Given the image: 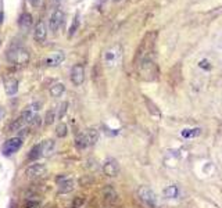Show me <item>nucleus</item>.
I'll return each instance as SVG.
<instances>
[{
  "label": "nucleus",
  "mask_w": 222,
  "mask_h": 208,
  "mask_svg": "<svg viewBox=\"0 0 222 208\" xmlns=\"http://www.w3.org/2000/svg\"><path fill=\"white\" fill-rule=\"evenodd\" d=\"M201 133V129L200 128H193V129H185L182 130V136L185 139H192V137H196Z\"/></svg>",
  "instance_id": "obj_23"
},
{
  "label": "nucleus",
  "mask_w": 222,
  "mask_h": 208,
  "mask_svg": "<svg viewBox=\"0 0 222 208\" xmlns=\"http://www.w3.org/2000/svg\"><path fill=\"white\" fill-rule=\"evenodd\" d=\"M1 20H3V14L0 13V22H1Z\"/></svg>",
  "instance_id": "obj_34"
},
{
  "label": "nucleus",
  "mask_w": 222,
  "mask_h": 208,
  "mask_svg": "<svg viewBox=\"0 0 222 208\" xmlns=\"http://www.w3.org/2000/svg\"><path fill=\"white\" fill-rule=\"evenodd\" d=\"M115 1H118V0H115Z\"/></svg>",
  "instance_id": "obj_35"
},
{
  "label": "nucleus",
  "mask_w": 222,
  "mask_h": 208,
  "mask_svg": "<svg viewBox=\"0 0 222 208\" xmlns=\"http://www.w3.org/2000/svg\"><path fill=\"white\" fill-rule=\"evenodd\" d=\"M46 165L43 164H39V162H35V164H31L28 168L25 169V175L28 179H38L40 176H43L46 174Z\"/></svg>",
  "instance_id": "obj_6"
},
{
  "label": "nucleus",
  "mask_w": 222,
  "mask_h": 208,
  "mask_svg": "<svg viewBox=\"0 0 222 208\" xmlns=\"http://www.w3.org/2000/svg\"><path fill=\"white\" fill-rule=\"evenodd\" d=\"M179 194H181V190H179L178 184H171L164 189V197H166V199H178Z\"/></svg>",
  "instance_id": "obj_15"
},
{
  "label": "nucleus",
  "mask_w": 222,
  "mask_h": 208,
  "mask_svg": "<svg viewBox=\"0 0 222 208\" xmlns=\"http://www.w3.org/2000/svg\"><path fill=\"white\" fill-rule=\"evenodd\" d=\"M137 197L147 207L156 208V205H157V196L153 192V189L149 186H140L137 189Z\"/></svg>",
  "instance_id": "obj_3"
},
{
  "label": "nucleus",
  "mask_w": 222,
  "mask_h": 208,
  "mask_svg": "<svg viewBox=\"0 0 222 208\" xmlns=\"http://www.w3.org/2000/svg\"><path fill=\"white\" fill-rule=\"evenodd\" d=\"M85 135H86V140H87L89 146H95L97 143V140H99V130L97 129H95V128L87 129L86 132H85Z\"/></svg>",
  "instance_id": "obj_16"
},
{
  "label": "nucleus",
  "mask_w": 222,
  "mask_h": 208,
  "mask_svg": "<svg viewBox=\"0 0 222 208\" xmlns=\"http://www.w3.org/2000/svg\"><path fill=\"white\" fill-rule=\"evenodd\" d=\"M198 67H200L201 70H206V71H210V70H211V64H210L208 60H201V61L198 63Z\"/></svg>",
  "instance_id": "obj_30"
},
{
  "label": "nucleus",
  "mask_w": 222,
  "mask_h": 208,
  "mask_svg": "<svg viewBox=\"0 0 222 208\" xmlns=\"http://www.w3.org/2000/svg\"><path fill=\"white\" fill-rule=\"evenodd\" d=\"M154 38L156 33H149L144 36V39L142 40V45L139 46L135 56V65H139L143 63V60H146L147 57H150V54L153 53V46H154Z\"/></svg>",
  "instance_id": "obj_1"
},
{
  "label": "nucleus",
  "mask_w": 222,
  "mask_h": 208,
  "mask_svg": "<svg viewBox=\"0 0 222 208\" xmlns=\"http://www.w3.org/2000/svg\"><path fill=\"white\" fill-rule=\"evenodd\" d=\"M67 135H68V126H67L65 124H63V122L58 124L57 128H56V136L63 139V137H65Z\"/></svg>",
  "instance_id": "obj_24"
},
{
  "label": "nucleus",
  "mask_w": 222,
  "mask_h": 208,
  "mask_svg": "<svg viewBox=\"0 0 222 208\" xmlns=\"http://www.w3.org/2000/svg\"><path fill=\"white\" fill-rule=\"evenodd\" d=\"M40 203L38 200H28L26 203H25V208H39Z\"/></svg>",
  "instance_id": "obj_29"
},
{
  "label": "nucleus",
  "mask_w": 222,
  "mask_h": 208,
  "mask_svg": "<svg viewBox=\"0 0 222 208\" xmlns=\"http://www.w3.org/2000/svg\"><path fill=\"white\" fill-rule=\"evenodd\" d=\"M85 80V68L82 64H75L71 70V82L75 86H81Z\"/></svg>",
  "instance_id": "obj_7"
},
{
  "label": "nucleus",
  "mask_w": 222,
  "mask_h": 208,
  "mask_svg": "<svg viewBox=\"0 0 222 208\" xmlns=\"http://www.w3.org/2000/svg\"><path fill=\"white\" fill-rule=\"evenodd\" d=\"M103 172L104 175L110 176V178H114L119 174V164L117 160L114 158H107L103 164Z\"/></svg>",
  "instance_id": "obj_8"
},
{
  "label": "nucleus",
  "mask_w": 222,
  "mask_h": 208,
  "mask_svg": "<svg viewBox=\"0 0 222 208\" xmlns=\"http://www.w3.org/2000/svg\"><path fill=\"white\" fill-rule=\"evenodd\" d=\"M40 147H42V157H50L56 149V142L49 139V140H43L40 142Z\"/></svg>",
  "instance_id": "obj_13"
},
{
  "label": "nucleus",
  "mask_w": 222,
  "mask_h": 208,
  "mask_svg": "<svg viewBox=\"0 0 222 208\" xmlns=\"http://www.w3.org/2000/svg\"><path fill=\"white\" fill-rule=\"evenodd\" d=\"M3 114H4V112H3V110L0 108V120H1V117H3Z\"/></svg>",
  "instance_id": "obj_33"
},
{
  "label": "nucleus",
  "mask_w": 222,
  "mask_h": 208,
  "mask_svg": "<svg viewBox=\"0 0 222 208\" xmlns=\"http://www.w3.org/2000/svg\"><path fill=\"white\" fill-rule=\"evenodd\" d=\"M64 90H65V86L63 83L57 82V83L50 86V95H51V97H60L64 93Z\"/></svg>",
  "instance_id": "obj_19"
},
{
  "label": "nucleus",
  "mask_w": 222,
  "mask_h": 208,
  "mask_svg": "<svg viewBox=\"0 0 222 208\" xmlns=\"http://www.w3.org/2000/svg\"><path fill=\"white\" fill-rule=\"evenodd\" d=\"M64 60H65V54H64L63 51H54L53 54H50L45 60V64L47 65V67H57V65L61 64Z\"/></svg>",
  "instance_id": "obj_11"
},
{
  "label": "nucleus",
  "mask_w": 222,
  "mask_h": 208,
  "mask_svg": "<svg viewBox=\"0 0 222 208\" xmlns=\"http://www.w3.org/2000/svg\"><path fill=\"white\" fill-rule=\"evenodd\" d=\"M75 146H76L78 150H83V149H86L87 146H89L85 133H78L76 135V137H75Z\"/></svg>",
  "instance_id": "obj_20"
},
{
  "label": "nucleus",
  "mask_w": 222,
  "mask_h": 208,
  "mask_svg": "<svg viewBox=\"0 0 222 208\" xmlns=\"http://www.w3.org/2000/svg\"><path fill=\"white\" fill-rule=\"evenodd\" d=\"M4 92L7 96H14L18 92V80L16 78H6L4 79Z\"/></svg>",
  "instance_id": "obj_12"
},
{
  "label": "nucleus",
  "mask_w": 222,
  "mask_h": 208,
  "mask_svg": "<svg viewBox=\"0 0 222 208\" xmlns=\"http://www.w3.org/2000/svg\"><path fill=\"white\" fill-rule=\"evenodd\" d=\"M78 26H79V17L78 16H75V18H74V21H72V25H71V28H70V36H72L74 33L76 32V29H78Z\"/></svg>",
  "instance_id": "obj_27"
},
{
  "label": "nucleus",
  "mask_w": 222,
  "mask_h": 208,
  "mask_svg": "<svg viewBox=\"0 0 222 208\" xmlns=\"http://www.w3.org/2000/svg\"><path fill=\"white\" fill-rule=\"evenodd\" d=\"M56 118H57V111H56L54 108H50V110H47V112H46V115H45V125H53L54 124Z\"/></svg>",
  "instance_id": "obj_22"
},
{
  "label": "nucleus",
  "mask_w": 222,
  "mask_h": 208,
  "mask_svg": "<svg viewBox=\"0 0 222 208\" xmlns=\"http://www.w3.org/2000/svg\"><path fill=\"white\" fill-rule=\"evenodd\" d=\"M67 111H68V103L67 101H64V103L60 104V107H58V111H57V118L58 120H63L64 115L67 114Z\"/></svg>",
  "instance_id": "obj_25"
},
{
  "label": "nucleus",
  "mask_w": 222,
  "mask_h": 208,
  "mask_svg": "<svg viewBox=\"0 0 222 208\" xmlns=\"http://www.w3.org/2000/svg\"><path fill=\"white\" fill-rule=\"evenodd\" d=\"M104 60H106V63H107L108 65H111L114 61H115V53H114L112 50L107 51V53H106V56H104Z\"/></svg>",
  "instance_id": "obj_28"
},
{
  "label": "nucleus",
  "mask_w": 222,
  "mask_h": 208,
  "mask_svg": "<svg viewBox=\"0 0 222 208\" xmlns=\"http://www.w3.org/2000/svg\"><path fill=\"white\" fill-rule=\"evenodd\" d=\"M46 36H47V28H46V24L39 20L36 25H35V28H33V38L36 42H45L46 40Z\"/></svg>",
  "instance_id": "obj_10"
},
{
  "label": "nucleus",
  "mask_w": 222,
  "mask_h": 208,
  "mask_svg": "<svg viewBox=\"0 0 222 208\" xmlns=\"http://www.w3.org/2000/svg\"><path fill=\"white\" fill-rule=\"evenodd\" d=\"M74 187H75V182L72 180V179H65L64 182L61 183H58V193L60 194H67V193H71L74 190Z\"/></svg>",
  "instance_id": "obj_14"
},
{
  "label": "nucleus",
  "mask_w": 222,
  "mask_h": 208,
  "mask_svg": "<svg viewBox=\"0 0 222 208\" xmlns=\"http://www.w3.org/2000/svg\"><path fill=\"white\" fill-rule=\"evenodd\" d=\"M21 146H22V137H11L7 142H4V144L1 146V153H3V155L7 157V155H11V154L18 151L21 149Z\"/></svg>",
  "instance_id": "obj_5"
},
{
  "label": "nucleus",
  "mask_w": 222,
  "mask_h": 208,
  "mask_svg": "<svg viewBox=\"0 0 222 208\" xmlns=\"http://www.w3.org/2000/svg\"><path fill=\"white\" fill-rule=\"evenodd\" d=\"M7 61L11 64L16 65H24L29 61V51L22 46H13L11 49H8L7 54Z\"/></svg>",
  "instance_id": "obj_2"
},
{
  "label": "nucleus",
  "mask_w": 222,
  "mask_h": 208,
  "mask_svg": "<svg viewBox=\"0 0 222 208\" xmlns=\"http://www.w3.org/2000/svg\"><path fill=\"white\" fill-rule=\"evenodd\" d=\"M83 203H85V199H83V197H75V199L72 200L71 205L68 208H81L83 205Z\"/></svg>",
  "instance_id": "obj_26"
},
{
  "label": "nucleus",
  "mask_w": 222,
  "mask_h": 208,
  "mask_svg": "<svg viewBox=\"0 0 222 208\" xmlns=\"http://www.w3.org/2000/svg\"><path fill=\"white\" fill-rule=\"evenodd\" d=\"M32 25V16L29 13H24L22 16L20 17V26L22 29H28Z\"/></svg>",
  "instance_id": "obj_21"
},
{
  "label": "nucleus",
  "mask_w": 222,
  "mask_h": 208,
  "mask_svg": "<svg viewBox=\"0 0 222 208\" xmlns=\"http://www.w3.org/2000/svg\"><path fill=\"white\" fill-rule=\"evenodd\" d=\"M64 21V13L61 8H56L53 11V14L50 17V21H49V26H50V31L51 32H56L58 31V28L61 26Z\"/></svg>",
  "instance_id": "obj_9"
},
{
  "label": "nucleus",
  "mask_w": 222,
  "mask_h": 208,
  "mask_svg": "<svg viewBox=\"0 0 222 208\" xmlns=\"http://www.w3.org/2000/svg\"><path fill=\"white\" fill-rule=\"evenodd\" d=\"M40 157H42V147H40V143H38L29 150V153H28V158L31 161H36L38 158H40Z\"/></svg>",
  "instance_id": "obj_17"
},
{
  "label": "nucleus",
  "mask_w": 222,
  "mask_h": 208,
  "mask_svg": "<svg viewBox=\"0 0 222 208\" xmlns=\"http://www.w3.org/2000/svg\"><path fill=\"white\" fill-rule=\"evenodd\" d=\"M144 103H146V105H147V110H149V112H150L153 117H157V118H160V117H161V111L157 108V105L153 103L150 99L144 97Z\"/></svg>",
  "instance_id": "obj_18"
},
{
  "label": "nucleus",
  "mask_w": 222,
  "mask_h": 208,
  "mask_svg": "<svg viewBox=\"0 0 222 208\" xmlns=\"http://www.w3.org/2000/svg\"><path fill=\"white\" fill-rule=\"evenodd\" d=\"M29 3H31V6H33V7H36V6H39L40 0H28Z\"/></svg>",
  "instance_id": "obj_32"
},
{
  "label": "nucleus",
  "mask_w": 222,
  "mask_h": 208,
  "mask_svg": "<svg viewBox=\"0 0 222 208\" xmlns=\"http://www.w3.org/2000/svg\"><path fill=\"white\" fill-rule=\"evenodd\" d=\"M35 118V115H33V111L31 110H26L24 111L17 120H14L11 124H10V130L11 132H16V130H22V129L26 126V125H29L32 124V120Z\"/></svg>",
  "instance_id": "obj_4"
},
{
  "label": "nucleus",
  "mask_w": 222,
  "mask_h": 208,
  "mask_svg": "<svg viewBox=\"0 0 222 208\" xmlns=\"http://www.w3.org/2000/svg\"><path fill=\"white\" fill-rule=\"evenodd\" d=\"M40 121H42V120H40V117H38V115H36V117L32 120V125H36V126H38V125L40 124Z\"/></svg>",
  "instance_id": "obj_31"
}]
</instances>
